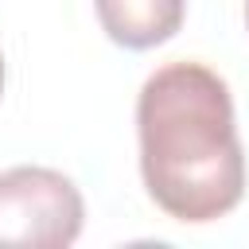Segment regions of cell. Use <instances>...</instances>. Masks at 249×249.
Here are the masks:
<instances>
[{
	"mask_svg": "<svg viewBox=\"0 0 249 249\" xmlns=\"http://www.w3.org/2000/svg\"><path fill=\"white\" fill-rule=\"evenodd\" d=\"M140 175L175 222H218L245 195V152L230 86L202 62L160 66L136 97Z\"/></svg>",
	"mask_w": 249,
	"mask_h": 249,
	"instance_id": "1",
	"label": "cell"
},
{
	"mask_svg": "<svg viewBox=\"0 0 249 249\" xmlns=\"http://www.w3.org/2000/svg\"><path fill=\"white\" fill-rule=\"evenodd\" d=\"M86 222L70 175L39 163L0 171V249H66Z\"/></svg>",
	"mask_w": 249,
	"mask_h": 249,
	"instance_id": "2",
	"label": "cell"
},
{
	"mask_svg": "<svg viewBox=\"0 0 249 249\" xmlns=\"http://www.w3.org/2000/svg\"><path fill=\"white\" fill-rule=\"evenodd\" d=\"M101 31L128 51H148L167 43L183 27L187 0H93Z\"/></svg>",
	"mask_w": 249,
	"mask_h": 249,
	"instance_id": "3",
	"label": "cell"
},
{
	"mask_svg": "<svg viewBox=\"0 0 249 249\" xmlns=\"http://www.w3.org/2000/svg\"><path fill=\"white\" fill-rule=\"evenodd\" d=\"M0 93H4V54H0Z\"/></svg>",
	"mask_w": 249,
	"mask_h": 249,
	"instance_id": "4",
	"label": "cell"
},
{
	"mask_svg": "<svg viewBox=\"0 0 249 249\" xmlns=\"http://www.w3.org/2000/svg\"><path fill=\"white\" fill-rule=\"evenodd\" d=\"M245 23H249V0H245Z\"/></svg>",
	"mask_w": 249,
	"mask_h": 249,
	"instance_id": "5",
	"label": "cell"
}]
</instances>
